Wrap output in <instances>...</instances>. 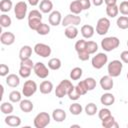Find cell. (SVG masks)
<instances>
[{"instance_id": "obj_16", "label": "cell", "mask_w": 128, "mask_h": 128, "mask_svg": "<svg viewBox=\"0 0 128 128\" xmlns=\"http://www.w3.org/2000/svg\"><path fill=\"white\" fill-rule=\"evenodd\" d=\"M6 84L9 87L16 88L20 84V77L18 75H16V74H9L6 77Z\"/></svg>"}, {"instance_id": "obj_32", "label": "cell", "mask_w": 128, "mask_h": 128, "mask_svg": "<svg viewBox=\"0 0 128 128\" xmlns=\"http://www.w3.org/2000/svg\"><path fill=\"white\" fill-rule=\"evenodd\" d=\"M13 7V3L11 0H1L0 1V10L3 13L9 12Z\"/></svg>"}, {"instance_id": "obj_43", "label": "cell", "mask_w": 128, "mask_h": 128, "mask_svg": "<svg viewBox=\"0 0 128 128\" xmlns=\"http://www.w3.org/2000/svg\"><path fill=\"white\" fill-rule=\"evenodd\" d=\"M31 71H32L31 68L20 66V68H19V76L22 77V78H28L31 75Z\"/></svg>"}, {"instance_id": "obj_9", "label": "cell", "mask_w": 128, "mask_h": 128, "mask_svg": "<svg viewBox=\"0 0 128 128\" xmlns=\"http://www.w3.org/2000/svg\"><path fill=\"white\" fill-rule=\"evenodd\" d=\"M33 71L36 74V76L41 78V79H45V78H47L49 76V67H47L42 62L35 63L34 67H33Z\"/></svg>"}, {"instance_id": "obj_2", "label": "cell", "mask_w": 128, "mask_h": 128, "mask_svg": "<svg viewBox=\"0 0 128 128\" xmlns=\"http://www.w3.org/2000/svg\"><path fill=\"white\" fill-rule=\"evenodd\" d=\"M73 87L72 85V82L70 80H67V79H64L62 80L57 86H56V89H55V95L56 97L58 98H63L64 96H66L68 94V92L70 91V89Z\"/></svg>"}, {"instance_id": "obj_40", "label": "cell", "mask_w": 128, "mask_h": 128, "mask_svg": "<svg viewBox=\"0 0 128 128\" xmlns=\"http://www.w3.org/2000/svg\"><path fill=\"white\" fill-rule=\"evenodd\" d=\"M36 32H37L39 35H42V36L47 35V34L50 33V26H49L48 24H46V23H42V24L39 26V28L36 30Z\"/></svg>"}, {"instance_id": "obj_29", "label": "cell", "mask_w": 128, "mask_h": 128, "mask_svg": "<svg viewBox=\"0 0 128 128\" xmlns=\"http://www.w3.org/2000/svg\"><path fill=\"white\" fill-rule=\"evenodd\" d=\"M0 110L3 114L5 115H9L13 112L14 107L10 102H2V104L0 105Z\"/></svg>"}, {"instance_id": "obj_28", "label": "cell", "mask_w": 128, "mask_h": 128, "mask_svg": "<svg viewBox=\"0 0 128 128\" xmlns=\"http://www.w3.org/2000/svg\"><path fill=\"white\" fill-rule=\"evenodd\" d=\"M61 66H62V63L59 58H51L48 61V67L51 70H59Z\"/></svg>"}, {"instance_id": "obj_21", "label": "cell", "mask_w": 128, "mask_h": 128, "mask_svg": "<svg viewBox=\"0 0 128 128\" xmlns=\"http://www.w3.org/2000/svg\"><path fill=\"white\" fill-rule=\"evenodd\" d=\"M19 103H20V104H19V107H20L21 111H23V112H25V113L31 112V111L33 110V108H34L33 102L30 101L29 99H23V100H21Z\"/></svg>"}, {"instance_id": "obj_13", "label": "cell", "mask_w": 128, "mask_h": 128, "mask_svg": "<svg viewBox=\"0 0 128 128\" xmlns=\"http://www.w3.org/2000/svg\"><path fill=\"white\" fill-rule=\"evenodd\" d=\"M48 21H49V24L52 25V26H58L59 24H61L62 22V15L59 11L55 10V11H52L48 17Z\"/></svg>"}, {"instance_id": "obj_10", "label": "cell", "mask_w": 128, "mask_h": 128, "mask_svg": "<svg viewBox=\"0 0 128 128\" xmlns=\"http://www.w3.org/2000/svg\"><path fill=\"white\" fill-rule=\"evenodd\" d=\"M34 52L40 56V57H43V58H46L48 56L51 55V47L47 44H44V43H37L34 48H33Z\"/></svg>"}, {"instance_id": "obj_54", "label": "cell", "mask_w": 128, "mask_h": 128, "mask_svg": "<svg viewBox=\"0 0 128 128\" xmlns=\"http://www.w3.org/2000/svg\"><path fill=\"white\" fill-rule=\"evenodd\" d=\"M91 2L93 3V5L95 6H101L104 2V0H91Z\"/></svg>"}, {"instance_id": "obj_15", "label": "cell", "mask_w": 128, "mask_h": 128, "mask_svg": "<svg viewBox=\"0 0 128 128\" xmlns=\"http://www.w3.org/2000/svg\"><path fill=\"white\" fill-rule=\"evenodd\" d=\"M5 123L10 127H18L21 125V119L19 116L9 114L5 117Z\"/></svg>"}, {"instance_id": "obj_3", "label": "cell", "mask_w": 128, "mask_h": 128, "mask_svg": "<svg viewBox=\"0 0 128 128\" xmlns=\"http://www.w3.org/2000/svg\"><path fill=\"white\" fill-rule=\"evenodd\" d=\"M50 120L51 117L47 112H40L35 116L33 124L36 128H45L46 126L49 125Z\"/></svg>"}, {"instance_id": "obj_25", "label": "cell", "mask_w": 128, "mask_h": 128, "mask_svg": "<svg viewBox=\"0 0 128 128\" xmlns=\"http://www.w3.org/2000/svg\"><path fill=\"white\" fill-rule=\"evenodd\" d=\"M64 34L65 36L68 38V39H75L78 35V29L76 26H67L65 28V31H64Z\"/></svg>"}, {"instance_id": "obj_4", "label": "cell", "mask_w": 128, "mask_h": 128, "mask_svg": "<svg viewBox=\"0 0 128 128\" xmlns=\"http://www.w3.org/2000/svg\"><path fill=\"white\" fill-rule=\"evenodd\" d=\"M122 68H123V64L120 60H112L107 66L108 75H110L113 78L118 77L122 72Z\"/></svg>"}, {"instance_id": "obj_46", "label": "cell", "mask_w": 128, "mask_h": 128, "mask_svg": "<svg viewBox=\"0 0 128 128\" xmlns=\"http://www.w3.org/2000/svg\"><path fill=\"white\" fill-rule=\"evenodd\" d=\"M118 7H119V12L122 15H125V16L128 15V1H126V0L122 1Z\"/></svg>"}, {"instance_id": "obj_24", "label": "cell", "mask_w": 128, "mask_h": 128, "mask_svg": "<svg viewBox=\"0 0 128 128\" xmlns=\"http://www.w3.org/2000/svg\"><path fill=\"white\" fill-rule=\"evenodd\" d=\"M101 122H102L101 124H102V126H103L104 128H118V127H119L118 123L116 122L115 118H114L112 115L109 116L108 118L102 120Z\"/></svg>"}, {"instance_id": "obj_39", "label": "cell", "mask_w": 128, "mask_h": 128, "mask_svg": "<svg viewBox=\"0 0 128 128\" xmlns=\"http://www.w3.org/2000/svg\"><path fill=\"white\" fill-rule=\"evenodd\" d=\"M11 24H12V20H11V18H10L8 15L2 14V15L0 16V25H1L3 28L9 27Z\"/></svg>"}, {"instance_id": "obj_47", "label": "cell", "mask_w": 128, "mask_h": 128, "mask_svg": "<svg viewBox=\"0 0 128 128\" xmlns=\"http://www.w3.org/2000/svg\"><path fill=\"white\" fill-rule=\"evenodd\" d=\"M35 18H37V19H42V14H41L40 10L34 9V10H32V11H30V12L28 13V19H35Z\"/></svg>"}, {"instance_id": "obj_33", "label": "cell", "mask_w": 128, "mask_h": 128, "mask_svg": "<svg viewBox=\"0 0 128 128\" xmlns=\"http://www.w3.org/2000/svg\"><path fill=\"white\" fill-rule=\"evenodd\" d=\"M84 110H85V113H86L88 116H93V115H95V114L97 113L98 108H97L96 104H94V103L91 102V103H88V104L85 106Z\"/></svg>"}, {"instance_id": "obj_38", "label": "cell", "mask_w": 128, "mask_h": 128, "mask_svg": "<svg viewBox=\"0 0 128 128\" xmlns=\"http://www.w3.org/2000/svg\"><path fill=\"white\" fill-rule=\"evenodd\" d=\"M67 96H68V98H69L70 100H72V101H76V100H78V99L81 97L80 93L78 92V90L76 89L75 86H73V87L70 89V91L68 92Z\"/></svg>"}, {"instance_id": "obj_22", "label": "cell", "mask_w": 128, "mask_h": 128, "mask_svg": "<svg viewBox=\"0 0 128 128\" xmlns=\"http://www.w3.org/2000/svg\"><path fill=\"white\" fill-rule=\"evenodd\" d=\"M100 102L104 105V106H111L114 104L115 102V96L112 93H105L101 96L100 98Z\"/></svg>"}, {"instance_id": "obj_58", "label": "cell", "mask_w": 128, "mask_h": 128, "mask_svg": "<svg viewBox=\"0 0 128 128\" xmlns=\"http://www.w3.org/2000/svg\"><path fill=\"white\" fill-rule=\"evenodd\" d=\"M127 79H128V72H127Z\"/></svg>"}, {"instance_id": "obj_1", "label": "cell", "mask_w": 128, "mask_h": 128, "mask_svg": "<svg viewBox=\"0 0 128 128\" xmlns=\"http://www.w3.org/2000/svg\"><path fill=\"white\" fill-rule=\"evenodd\" d=\"M119 45H120V40L115 36L105 37L103 40H101V48L106 52H110L118 48Z\"/></svg>"}, {"instance_id": "obj_52", "label": "cell", "mask_w": 128, "mask_h": 128, "mask_svg": "<svg viewBox=\"0 0 128 128\" xmlns=\"http://www.w3.org/2000/svg\"><path fill=\"white\" fill-rule=\"evenodd\" d=\"M120 59H121L122 62L128 64V50L123 51V52L120 54Z\"/></svg>"}, {"instance_id": "obj_8", "label": "cell", "mask_w": 128, "mask_h": 128, "mask_svg": "<svg viewBox=\"0 0 128 128\" xmlns=\"http://www.w3.org/2000/svg\"><path fill=\"white\" fill-rule=\"evenodd\" d=\"M108 62V56L105 53H97L95 56H93L91 60V64L93 68L95 69H101L105 64Z\"/></svg>"}, {"instance_id": "obj_37", "label": "cell", "mask_w": 128, "mask_h": 128, "mask_svg": "<svg viewBox=\"0 0 128 128\" xmlns=\"http://www.w3.org/2000/svg\"><path fill=\"white\" fill-rule=\"evenodd\" d=\"M42 24V19H28V26L31 30H37L39 28V26Z\"/></svg>"}, {"instance_id": "obj_26", "label": "cell", "mask_w": 128, "mask_h": 128, "mask_svg": "<svg viewBox=\"0 0 128 128\" xmlns=\"http://www.w3.org/2000/svg\"><path fill=\"white\" fill-rule=\"evenodd\" d=\"M69 10L71 13L73 14H76V15H79L82 11H83V8L80 4V2L78 0H75V1H72L69 5Z\"/></svg>"}, {"instance_id": "obj_17", "label": "cell", "mask_w": 128, "mask_h": 128, "mask_svg": "<svg viewBox=\"0 0 128 128\" xmlns=\"http://www.w3.org/2000/svg\"><path fill=\"white\" fill-rule=\"evenodd\" d=\"M82 36L85 38V39H89L91 37H93L94 35V32H95V29L92 25H89V24H86V25H83L81 27V30H80Z\"/></svg>"}, {"instance_id": "obj_59", "label": "cell", "mask_w": 128, "mask_h": 128, "mask_svg": "<svg viewBox=\"0 0 128 128\" xmlns=\"http://www.w3.org/2000/svg\"><path fill=\"white\" fill-rule=\"evenodd\" d=\"M127 127H128V124H127Z\"/></svg>"}, {"instance_id": "obj_57", "label": "cell", "mask_w": 128, "mask_h": 128, "mask_svg": "<svg viewBox=\"0 0 128 128\" xmlns=\"http://www.w3.org/2000/svg\"><path fill=\"white\" fill-rule=\"evenodd\" d=\"M127 47H128V40H127Z\"/></svg>"}, {"instance_id": "obj_49", "label": "cell", "mask_w": 128, "mask_h": 128, "mask_svg": "<svg viewBox=\"0 0 128 128\" xmlns=\"http://www.w3.org/2000/svg\"><path fill=\"white\" fill-rule=\"evenodd\" d=\"M9 70H10L9 67L6 64H1L0 65V76H2V77L7 76L9 73Z\"/></svg>"}, {"instance_id": "obj_55", "label": "cell", "mask_w": 128, "mask_h": 128, "mask_svg": "<svg viewBox=\"0 0 128 128\" xmlns=\"http://www.w3.org/2000/svg\"><path fill=\"white\" fill-rule=\"evenodd\" d=\"M39 1L40 0H28V3L31 5V6H36L39 4Z\"/></svg>"}, {"instance_id": "obj_19", "label": "cell", "mask_w": 128, "mask_h": 128, "mask_svg": "<svg viewBox=\"0 0 128 128\" xmlns=\"http://www.w3.org/2000/svg\"><path fill=\"white\" fill-rule=\"evenodd\" d=\"M39 10L42 13H51L53 10V3L50 0H42L39 3Z\"/></svg>"}, {"instance_id": "obj_14", "label": "cell", "mask_w": 128, "mask_h": 128, "mask_svg": "<svg viewBox=\"0 0 128 128\" xmlns=\"http://www.w3.org/2000/svg\"><path fill=\"white\" fill-rule=\"evenodd\" d=\"M0 42L3 45L10 46L15 42V35L12 32H3L0 36Z\"/></svg>"}, {"instance_id": "obj_20", "label": "cell", "mask_w": 128, "mask_h": 128, "mask_svg": "<svg viewBox=\"0 0 128 128\" xmlns=\"http://www.w3.org/2000/svg\"><path fill=\"white\" fill-rule=\"evenodd\" d=\"M39 90L42 94H50L53 90V84L51 81H48V80H44L40 83V86H39Z\"/></svg>"}, {"instance_id": "obj_50", "label": "cell", "mask_w": 128, "mask_h": 128, "mask_svg": "<svg viewBox=\"0 0 128 128\" xmlns=\"http://www.w3.org/2000/svg\"><path fill=\"white\" fill-rule=\"evenodd\" d=\"M77 54H78V58L81 61H87L89 59V57H90V54L87 51H82V52H79Z\"/></svg>"}, {"instance_id": "obj_44", "label": "cell", "mask_w": 128, "mask_h": 128, "mask_svg": "<svg viewBox=\"0 0 128 128\" xmlns=\"http://www.w3.org/2000/svg\"><path fill=\"white\" fill-rule=\"evenodd\" d=\"M109 116H111V111L108 108H102L98 112V117H99V119L101 121L104 120V119H106V118H108Z\"/></svg>"}, {"instance_id": "obj_31", "label": "cell", "mask_w": 128, "mask_h": 128, "mask_svg": "<svg viewBox=\"0 0 128 128\" xmlns=\"http://www.w3.org/2000/svg\"><path fill=\"white\" fill-rule=\"evenodd\" d=\"M116 24H117L118 28H120L122 30L128 29V17L125 16V15L118 17L117 18V21H116Z\"/></svg>"}, {"instance_id": "obj_11", "label": "cell", "mask_w": 128, "mask_h": 128, "mask_svg": "<svg viewBox=\"0 0 128 128\" xmlns=\"http://www.w3.org/2000/svg\"><path fill=\"white\" fill-rule=\"evenodd\" d=\"M81 23V17L76 15V14H73V13H70L68 15H66L63 19H62V26L63 27H67V26H77Z\"/></svg>"}, {"instance_id": "obj_6", "label": "cell", "mask_w": 128, "mask_h": 128, "mask_svg": "<svg viewBox=\"0 0 128 128\" xmlns=\"http://www.w3.org/2000/svg\"><path fill=\"white\" fill-rule=\"evenodd\" d=\"M27 10H28V7H27L26 2H24V1L17 2L14 6V14H15L16 19L23 20L27 15Z\"/></svg>"}, {"instance_id": "obj_12", "label": "cell", "mask_w": 128, "mask_h": 128, "mask_svg": "<svg viewBox=\"0 0 128 128\" xmlns=\"http://www.w3.org/2000/svg\"><path fill=\"white\" fill-rule=\"evenodd\" d=\"M100 86L103 90L105 91H109L113 88L114 85V81H113V77H111L110 75H105L103 77H101L100 79Z\"/></svg>"}, {"instance_id": "obj_45", "label": "cell", "mask_w": 128, "mask_h": 128, "mask_svg": "<svg viewBox=\"0 0 128 128\" xmlns=\"http://www.w3.org/2000/svg\"><path fill=\"white\" fill-rule=\"evenodd\" d=\"M76 89L78 90V92L80 93V95L82 96V95H85L87 92H88V90H87V87H86V85H85V82H84V80H82V81H80L76 86Z\"/></svg>"}, {"instance_id": "obj_36", "label": "cell", "mask_w": 128, "mask_h": 128, "mask_svg": "<svg viewBox=\"0 0 128 128\" xmlns=\"http://www.w3.org/2000/svg\"><path fill=\"white\" fill-rule=\"evenodd\" d=\"M98 50V45L94 41H86V51L91 55L96 53Z\"/></svg>"}, {"instance_id": "obj_51", "label": "cell", "mask_w": 128, "mask_h": 128, "mask_svg": "<svg viewBox=\"0 0 128 128\" xmlns=\"http://www.w3.org/2000/svg\"><path fill=\"white\" fill-rule=\"evenodd\" d=\"M83 8V10H87L91 7V0H78Z\"/></svg>"}, {"instance_id": "obj_41", "label": "cell", "mask_w": 128, "mask_h": 128, "mask_svg": "<svg viewBox=\"0 0 128 128\" xmlns=\"http://www.w3.org/2000/svg\"><path fill=\"white\" fill-rule=\"evenodd\" d=\"M75 50L77 53L82 52V51H86V40L84 39H80L75 43Z\"/></svg>"}, {"instance_id": "obj_42", "label": "cell", "mask_w": 128, "mask_h": 128, "mask_svg": "<svg viewBox=\"0 0 128 128\" xmlns=\"http://www.w3.org/2000/svg\"><path fill=\"white\" fill-rule=\"evenodd\" d=\"M84 82H85V85H86L88 91H92V90L95 89V87H96V80L94 78L88 77V78H86L84 80Z\"/></svg>"}, {"instance_id": "obj_5", "label": "cell", "mask_w": 128, "mask_h": 128, "mask_svg": "<svg viewBox=\"0 0 128 128\" xmlns=\"http://www.w3.org/2000/svg\"><path fill=\"white\" fill-rule=\"evenodd\" d=\"M37 89H38V87H37V84L35 81L27 80L24 82V85L22 87V94H23V96L29 98L36 93Z\"/></svg>"}, {"instance_id": "obj_34", "label": "cell", "mask_w": 128, "mask_h": 128, "mask_svg": "<svg viewBox=\"0 0 128 128\" xmlns=\"http://www.w3.org/2000/svg\"><path fill=\"white\" fill-rule=\"evenodd\" d=\"M83 74V71L80 67H75L70 71V78L71 80H79Z\"/></svg>"}, {"instance_id": "obj_23", "label": "cell", "mask_w": 128, "mask_h": 128, "mask_svg": "<svg viewBox=\"0 0 128 128\" xmlns=\"http://www.w3.org/2000/svg\"><path fill=\"white\" fill-rule=\"evenodd\" d=\"M31 54H32V48L29 45H24L21 47L19 51V58L20 60H25V59L30 58Z\"/></svg>"}, {"instance_id": "obj_56", "label": "cell", "mask_w": 128, "mask_h": 128, "mask_svg": "<svg viewBox=\"0 0 128 128\" xmlns=\"http://www.w3.org/2000/svg\"><path fill=\"white\" fill-rule=\"evenodd\" d=\"M72 127H80V125H71V128Z\"/></svg>"}, {"instance_id": "obj_35", "label": "cell", "mask_w": 128, "mask_h": 128, "mask_svg": "<svg viewBox=\"0 0 128 128\" xmlns=\"http://www.w3.org/2000/svg\"><path fill=\"white\" fill-rule=\"evenodd\" d=\"M21 98H22V93L17 91V90H13L12 92H10L9 94V100L10 102L12 103H17V102H20L21 101Z\"/></svg>"}, {"instance_id": "obj_48", "label": "cell", "mask_w": 128, "mask_h": 128, "mask_svg": "<svg viewBox=\"0 0 128 128\" xmlns=\"http://www.w3.org/2000/svg\"><path fill=\"white\" fill-rule=\"evenodd\" d=\"M20 66H24V67H28V68L33 69V67H34V63H33V61H32L30 58H28V59H25V60H21V62H20Z\"/></svg>"}, {"instance_id": "obj_53", "label": "cell", "mask_w": 128, "mask_h": 128, "mask_svg": "<svg viewBox=\"0 0 128 128\" xmlns=\"http://www.w3.org/2000/svg\"><path fill=\"white\" fill-rule=\"evenodd\" d=\"M106 6H111V5H116L117 0H104Z\"/></svg>"}, {"instance_id": "obj_30", "label": "cell", "mask_w": 128, "mask_h": 128, "mask_svg": "<svg viewBox=\"0 0 128 128\" xmlns=\"http://www.w3.org/2000/svg\"><path fill=\"white\" fill-rule=\"evenodd\" d=\"M119 13V7L117 5L106 6V14L110 18H115Z\"/></svg>"}, {"instance_id": "obj_27", "label": "cell", "mask_w": 128, "mask_h": 128, "mask_svg": "<svg viewBox=\"0 0 128 128\" xmlns=\"http://www.w3.org/2000/svg\"><path fill=\"white\" fill-rule=\"evenodd\" d=\"M82 110H83V107L81 106V104L75 102V103H72L70 106H69V112L72 114V115H80L82 113Z\"/></svg>"}, {"instance_id": "obj_7", "label": "cell", "mask_w": 128, "mask_h": 128, "mask_svg": "<svg viewBox=\"0 0 128 128\" xmlns=\"http://www.w3.org/2000/svg\"><path fill=\"white\" fill-rule=\"evenodd\" d=\"M110 20L106 17H102L97 21L96 24V33L98 35H105L110 28Z\"/></svg>"}, {"instance_id": "obj_18", "label": "cell", "mask_w": 128, "mask_h": 128, "mask_svg": "<svg viewBox=\"0 0 128 128\" xmlns=\"http://www.w3.org/2000/svg\"><path fill=\"white\" fill-rule=\"evenodd\" d=\"M52 118L56 122H62L66 119V112L61 108H56L52 112Z\"/></svg>"}]
</instances>
